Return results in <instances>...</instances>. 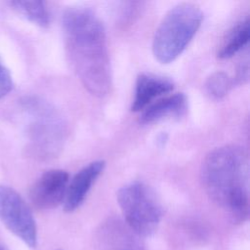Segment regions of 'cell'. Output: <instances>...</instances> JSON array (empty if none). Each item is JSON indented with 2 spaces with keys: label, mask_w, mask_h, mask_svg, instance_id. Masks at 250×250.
Segmentation results:
<instances>
[{
  "label": "cell",
  "mask_w": 250,
  "mask_h": 250,
  "mask_svg": "<svg viewBox=\"0 0 250 250\" xmlns=\"http://www.w3.org/2000/svg\"><path fill=\"white\" fill-rule=\"evenodd\" d=\"M68 62L82 85L97 97L111 88V69L105 30L95 13L85 7H71L62 19Z\"/></svg>",
  "instance_id": "cell-1"
},
{
  "label": "cell",
  "mask_w": 250,
  "mask_h": 250,
  "mask_svg": "<svg viewBox=\"0 0 250 250\" xmlns=\"http://www.w3.org/2000/svg\"><path fill=\"white\" fill-rule=\"evenodd\" d=\"M201 182L209 197L235 224L249 215V161L246 151L228 145L211 150L201 165Z\"/></svg>",
  "instance_id": "cell-2"
},
{
  "label": "cell",
  "mask_w": 250,
  "mask_h": 250,
  "mask_svg": "<svg viewBox=\"0 0 250 250\" xmlns=\"http://www.w3.org/2000/svg\"><path fill=\"white\" fill-rule=\"evenodd\" d=\"M203 19L198 6L181 3L171 8L157 26L153 40L152 53L161 63L176 60L188 45Z\"/></svg>",
  "instance_id": "cell-3"
},
{
  "label": "cell",
  "mask_w": 250,
  "mask_h": 250,
  "mask_svg": "<svg viewBox=\"0 0 250 250\" xmlns=\"http://www.w3.org/2000/svg\"><path fill=\"white\" fill-rule=\"evenodd\" d=\"M116 198L125 222L136 234L149 236L157 229L163 207L151 188L132 182L118 189Z\"/></svg>",
  "instance_id": "cell-4"
},
{
  "label": "cell",
  "mask_w": 250,
  "mask_h": 250,
  "mask_svg": "<svg viewBox=\"0 0 250 250\" xmlns=\"http://www.w3.org/2000/svg\"><path fill=\"white\" fill-rule=\"evenodd\" d=\"M26 104L32 118L27 129L31 149L40 157L56 154L64 138L63 121L53 108L41 101L30 100Z\"/></svg>",
  "instance_id": "cell-5"
},
{
  "label": "cell",
  "mask_w": 250,
  "mask_h": 250,
  "mask_svg": "<svg viewBox=\"0 0 250 250\" xmlns=\"http://www.w3.org/2000/svg\"><path fill=\"white\" fill-rule=\"evenodd\" d=\"M0 221L28 247L37 244V227L24 199L11 187L0 185Z\"/></svg>",
  "instance_id": "cell-6"
},
{
  "label": "cell",
  "mask_w": 250,
  "mask_h": 250,
  "mask_svg": "<svg viewBox=\"0 0 250 250\" xmlns=\"http://www.w3.org/2000/svg\"><path fill=\"white\" fill-rule=\"evenodd\" d=\"M69 182L68 173L62 169L44 172L31 186L29 199L34 207L49 210L62 203Z\"/></svg>",
  "instance_id": "cell-7"
},
{
  "label": "cell",
  "mask_w": 250,
  "mask_h": 250,
  "mask_svg": "<svg viewBox=\"0 0 250 250\" xmlns=\"http://www.w3.org/2000/svg\"><path fill=\"white\" fill-rule=\"evenodd\" d=\"M105 166L104 160L93 161L80 169L68 182L62 201L65 212H73L85 200L92 186Z\"/></svg>",
  "instance_id": "cell-8"
},
{
  "label": "cell",
  "mask_w": 250,
  "mask_h": 250,
  "mask_svg": "<svg viewBox=\"0 0 250 250\" xmlns=\"http://www.w3.org/2000/svg\"><path fill=\"white\" fill-rule=\"evenodd\" d=\"M173 89L174 83L169 78L152 73H140L136 80L131 109L133 111H143L155 99L170 93Z\"/></svg>",
  "instance_id": "cell-9"
},
{
  "label": "cell",
  "mask_w": 250,
  "mask_h": 250,
  "mask_svg": "<svg viewBox=\"0 0 250 250\" xmlns=\"http://www.w3.org/2000/svg\"><path fill=\"white\" fill-rule=\"evenodd\" d=\"M188 99L184 93H176L158 99L146 106L141 116L142 124H151L172 117H180L187 111Z\"/></svg>",
  "instance_id": "cell-10"
},
{
  "label": "cell",
  "mask_w": 250,
  "mask_h": 250,
  "mask_svg": "<svg viewBox=\"0 0 250 250\" xmlns=\"http://www.w3.org/2000/svg\"><path fill=\"white\" fill-rule=\"evenodd\" d=\"M250 37L249 18L245 17L238 21L224 38L219 51L218 58L229 59L248 45Z\"/></svg>",
  "instance_id": "cell-11"
},
{
  "label": "cell",
  "mask_w": 250,
  "mask_h": 250,
  "mask_svg": "<svg viewBox=\"0 0 250 250\" xmlns=\"http://www.w3.org/2000/svg\"><path fill=\"white\" fill-rule=\"evenodd\" d=\"M8 5L36 25L47 27L50 24V13L43 1H10Z\"/></svg>",
  "instance_id": "cell-12"
},
{
  "label": "cell",
  "mask_w": 250,
  "mask_h": 250,
  "mask_svg": "<svg viewBox=\"0 0 250 250\" xmlns=\"http://www.w3.org/2000/svg\"><path fill=\"white\" fill-rule=\"evenodd\" d=\"M232 80L224 71L213 72L205 82L207 94L214 99H221L229 92L232 85Z\"/></svg>",
  "instance_id": "cell-13"
},
{
  "label": "cell",
  "mask_w": 250,
  "mask_h": 250,
  "mask_svg": "<svg viewBox=\"0 0 250 250\" xmlns=\"http://www.w3.org/2000/svg\"><path fill=\"white\" fill-rule=\"evenodd\" d=\"M14 88V82L10 70L0 58V100L5 98Z\"/></svg>",
  "instance_id": "cell-14"
},
{
  "label": "cell",
  "mask_w": 250,
  "mask_h": 250,
  "mask_svg": "<svg viewBox=\"0 0 250 250\" xmlns=\"http://www.w3.org/2000/svg\"><path fill=\"white\" fill-rule=\"evenodd\" d=\"M0 250H10L8 247H7V245L0 239Z\"/></svg>",
  "instance_id": "cell-15"
}]
</instances>
